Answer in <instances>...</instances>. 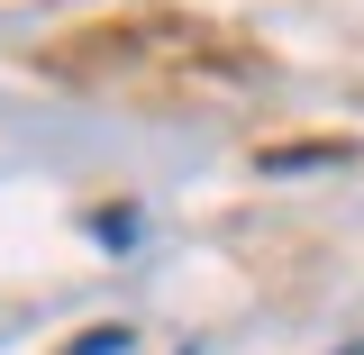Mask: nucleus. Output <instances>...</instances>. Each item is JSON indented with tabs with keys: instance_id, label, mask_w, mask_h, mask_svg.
I'll list each match as a JSON object with an SVG mask.
<instances>
[{
	"instance_id": "1",
	"label": "nucleus",
	"mask_w": 364,
	"mask_h": 355,
	"mask_svg": "<svg viewBox=\"0 0 364 355\" xmlns=\"http://www.w3.org/2000/svg\"><path fill=\"white\" fill-rule=\"evenodd\" d=\"M64 355H128V328H119V319H109V328H82Z\"/></svg>"
},
{
	"instance_id": "2",
	"label": "nucleus",
	"mask_w": 364,
	"mask_h": 355,
	"mask_svg": "<svg viewBox=\"0 0 364 355\" xmlns=\"http://www.w3.org/2000/svg\"><path fill=\"white\" fill-rule=\"evenodd\" d=\"M355 355H364V346H355Z\"/></svg>"
}]
</instances>
